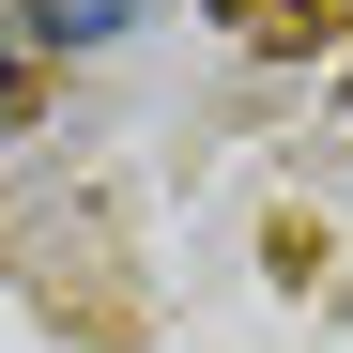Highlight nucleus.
Segmentation results:
<instances>
[{"mask_svg":"<svg viewBox=\"0 0 353 353\" xmlns=\"http://www.w3.org/2000/svg\"><path fill=\"white\" fill-rule=\"evenodd\" d=\"M123 16H139V0H31V31H46V46H108Z\"/></svg>","mask_w":353,"mask_h":353,"instance_id":"1","label":"nucleus"},{"mask_svg":"<svg viewBox=\"0 0 353 353\" xmlns=\"http://www.w3.org/2000/svg\"><path fill=\"white\" fill-rule=\"evenodd\" d=\"M0 123H16V62H0Z\"/></svg>","mask_w":353,"mask_h":353,"instance_id":"2","label":"nucleus"}]
</instances>
